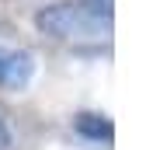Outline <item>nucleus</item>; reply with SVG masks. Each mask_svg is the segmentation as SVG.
Segmentation results:
<instances>
[{"label": "nucleus", "mask_w": 153, "mask_h": 150, "mask_svg": "<svg viewBox=\"0 0 153 150\" xmlns=\"http://www.w3.org/2000/svg\"><path fill=\"white\" fill-rule=\"evenodd\" d=\"M35 28L49 38H101L111 32V0H59L35 10Z\"/></svg>", "instance_id": "1"}, {"label": "nucleus", "mask_w": 153, "mask_h": 150, "mask_svg": "<svg viewBox=\"0 0 153 150\" xmlns=\"http://www.w3.org/2000/svg\"><path fill=\"white\" fill-rule=\"evenodd\" d=\"M35 74V56L25 49H0V84L25 87Z\"/></svg>", "instance_id": "2"}, {"label": "nucleus", "mask_w": 153, "mask_h": 150, "mask_svg": "<svg viewBox=\"0 0 153 150\" xmlns=\"http://www.w3.org/2000/svg\"><path fill=\"white\" fill-rule=\"evenodd\" d=\"M73 129L80 133L84 140H91V143H111L115 140L111 119L101 115V112H76L73 115Z\"/></svg>", "instance_id": "3"}, {"label": "nucleus", "mask_w": 153, "mask_h": 150, "mask_svg": "<svg viewBox=\"0 0 153 150\" xmlns=\"http://www.w3.org/2000/svg\"><path fill=\"white\" fill-rule=\"evenodd\" d=\"M10 147V129H7V122L0 119V150H7Z\"/></svg>", "instance_id": "4"}]
</instances>
